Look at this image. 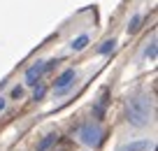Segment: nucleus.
<instances>
[{
	"label": "nucleus",
	"instance_id": "obj_3",
	"mask_svg": "<svg viewBox=\"0 0 158 151\" xmlns=\"http://www.w3.org/2000/svg\"><path fill=\"white\" fill-rule=\"evenodd\" d=\"M54 68V61H49V63H44V61H37L35 65H30L28 70H26V84L28 86H35V84L42 79V74L47 72V70Z\"/></svg>",
	"mask_w": 158,
	"mask_h": 151
},
{
	"label": "nucleus",
	"instance_id": "obj_5",
	"mask_svg": "<svg viewBox=\"0 0 158 151\" xmlns=\"http://www.w3.org/2000/svg\"><path fill=\"white\" fill-rule=\"evenodd\" d=\"M153 146V142L149 140H139V142H130V144H123L118 151H149Z\"/></svg>",
	"mask_w": 158,
	"mask_h": 151
},
{
	"label": "nucleus",
	"instance_id": "obj_11",
	"mask_svg": "<svg viewBox=\"0 0 158 151\" xmlns=\"http://www.w3.org/2000/svg\"><path fill=\"white\" fill-rule=\"evenodd\" d=\"M144 56H147V58H156V40H151V44H149L147 49H144Z\"/></svg>",
	"mask_w": 158,
	"mask_h": 151
},
{
	"label": "nucleus",
	"instance_id": "obj_13",
	"mask_svg": "<svg viewBox=\"0 0 158 151\" xmlns=\"http://www.w3.org/2000/svg\"><path fill=\"white\" fill-rule=\"evenodd\" d=\"M21 95H23V86H14L12 88V98H14V100H19Z\"/></svg>",
	"mask_w": 158,
	"mask_h": 151
},
{
	"label": "nucleus",
	"instance_id": "obj_9",
	"mask_svg": "<svg viewBox=\"0 0 158 151\" xmlns=\"http://www.w3.org/2000/svg\"><path fill=\"white\" fill-rule=\"evenodd\" d=\"M105 105H107V93H102V95H100V100H98V105H95V116L98 119H102V112H105Z\"/></svg>",
	"mask_w": 158,
	"mask_h": 151
},
{
	"label": "nucleus",
	"instance_id": "obj_10",
	"mask_svg": "<svg viewBox=\"0 0 158 151\" xmlns=\"http://www.w3.org/2000/svg\"><path fill=\"white\" fill-rule=\"evenodd\" d=\"M114 49H116V40H107V42L105 44H100V54H109V51H114Z\"/></svg>",
	"mask_w": 158,
	"mask_h": 151
},
{
	"label": "nucleus",
	"instance_id": "obj_1",
	"mask_svg": "<svg viewBox=\"0 0 158 151\" xmlns=\"http://www.w3.org/2000/svg\"><path fill=\"white\" fill-rule=\"evenodd\" d=\"M151 114H153L151 95H147V93H137V95L128 98V103H126V119H128L130 126L144 128L149 121H151Z\"/></svg>",
	"mask_w": 158,
	"mask_h": 151
},
{
	"label": "nucleus",
	"instance_id": "obj_2",
	"mask_svg": "<svg viewBox=\"0 0 158 151\" xmlns=\"http://www.w3.org/2000/svg\"><path fill=\"white\" fill-rule=\"evenodd\" d=\"M79 140L89 146H98L102 142V128L95 126V123H84L79 128Z\"/></svg>",
	"mask_w": 158,
	"mask_h": 151
},
{
	"label": "nucleus",
	"instance_id": "obj_7",
	"mask_svg": "<svg viewBox=\"0 0 158 151\" xmlns=\"http://www.w3.org/2000/svg\"><path fill=\"white\" fill-rule=\"evenodd\" d=\"M70 47H72V51H81V49H86V47H89V35H79V37H74Z\"/></svg>",
	"mask_w": 158,
	"mask_h": 151
},
{
	"label": "nucleus",
	"instance_id": "obj_8",
	"mask_svg": "<svg viewBox=\"0 0 158 151\" xmlns=\"http://www.w3.org/2000/svg\"><path fill=\"white\" fill-rule=\"evenodd\" d=\"M139 26H142V14H135L133 19H130V23H128V33L133 35V33H137L139 30Z\"/></svg>",
	"mask_w": 158,
	"mask_h": 151
},
{
	"label": "nucleus",
	"instance_id": "obj_6",
	"mask_svg": "<svg viewBox=\"0 0 158 151\" xmlns=\"http://www.w3.org/2000/svg\"><path fill=\"white\" fill-rule=\"evenodd\" d=\"M56 140H58V132H47V135L37 142V151H49V146L54 144Z\"/></svg>",
	"mask_w": 158,
	"mask_h": 151
},
{
	"label": "nucleus",
	"instance_id": "obj_14",
	"mask_svg": "<svg viewBox=\"0 0 158 151\" xmlns=\"http://www.w3.org/2000/svg\"><path fill=\"white\" fill-rule=\"evenodd\" d=\"M5 105H7V100L2 95H0V112H2V109H5Z\"/></svg>",
	"mask_w": 158,
	"mask_h": 151
},
{
	"label": "nucleus",
	"instance_id": "obj_12",
	"mask_svg": "<svg viewBox=\"0 0 158 151\" xmlns=\"http://www.w3.org/2000/svg\"><path fill=\"white\" fill-rule=\"evenodd\" d=\"M44 91H47V88L42 86V84H40V86H35V93H33V98H35V100H42V95H44Z\"/></svg>",
	"mask_w": 158,
	"mask_h": 151
},
{
	"label": "nucleus",
	"instance_id": "obj_4",
	"mask_svg": "<svg viewBox=\"0 0 158 151\" xmlns=\"http://www.w3.org/2000/svg\"><path fill=\"white\" fill-rule=\"evenodd\" d=\"M74 79H77V72H74L72 68H70V70H65V72H60V74H58V79H56V84H54L56 93H63L65 88H68L70 84L74 82Z\"/></svg>",
	"mask_w": 158,
	"mask_h": 151
}]
</instances>
